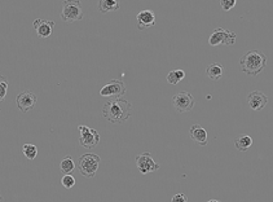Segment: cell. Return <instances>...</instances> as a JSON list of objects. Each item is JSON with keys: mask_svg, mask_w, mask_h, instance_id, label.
I'll use <instances>...</instances> for the list:
<instances>
[{"mask_svg": "<svg viewBox=\"0 0 273 202\" xmlns=\"http://www.w3.org/2000/svg\"><path fill=\"white\" fill-rule=\"evenodd\" d=\"M8 87H9L8 79L4 77L3 74H0V102H3L5 96H7Z\"/></svg>", "mask_w": 273, "mask_h": 202, "instance_id": "cell-21", "label": "cell"}, {"mask_svg": "<svg viewBox=\"0 0 273 202\" xmlns=\"http://www.w3.org/2000/svg\"><path fill=\"white\" fill-rule=\"evenodd\" d=\"M132 106L123 97H117L108 101L102 108V116L110 123L122 124L131 117Z\"/></svg>", "mask_w": 273, "mask_h": 202, "instance_id": "cell-1", "label": "cell"}, {"mask_svg": "<svg viewBox=\"0 0 273 202\" xmlns=\"http://www.w3.org/2000/svg\"><path fill=\"white\" fill-rule=\"evenodd\" d=\"M60 170L64 175L65 174H71L74 170H75V163H74L73 158L68 155L65 158L61 161V165H60Z\"/></svg>", "mask_w": 273, "mask_h": 202, "instance_id": "cell-19", "label": "cell"}, {"mask_svg": "<svg viewBox=\"0 0 273 202\" xmlns=\"http://www.w3.org/2000/svg\"><path fill=\"white\" fill-rule=\"evenodd\" d=\"M36 101H38V97L31 91H22L18 96L16 97L17 108L22 113H27L29 110H31L36 104Z\"/></svg>", "mask_w": 273, "mask_h": 202, "instance_id": "cell-10", "label": "cell"}, {"mask_svg": "<svg viewBox=\"0 0 273 202\" xmlns=\"http://www.w3.org/2000/svg\"><path fill=\"white\" fill-rule=\"evenodd\" d=\"M35 31H36V35H38L40 39H47L50 38L52 33L54 30V26L56 23L54 21H51V19H44V18H36L33 23Z\"/></svg>", "mask_w": 273, "mask_h": 202, "instance_id": "cell-11", "label": "cell"}, {"mask_svg": "<svg viewBox=\"0 0 273 202\" xmlns=\"http://www.w3.org/2000/svg\"><path fill=\"white\" fill-rule=\"evenodd\" d=\"M99 12L105 15L109 12H116L120 8V1L119 0H99Z\"/></svg>", "mask_w": 273, "mask_h": 202, "instance_id": "cell-15", "label": "cell"}, {"mask_svg": "<svg viewBox=\"0 0 273 202\" xmlns=\"http://www.w3.org/2000/svg\"><path fill=\"white\" fill-rule=\"evenodd\" d=\"M172 202H188V197L185 196L184 193H177L175 194L172 198H171Z\"/></svg>", "mask_w": 273, "mask_h": 202, "instance_id": "cell-24", "label": "cell"}, {"mask_svg": "<svg viewBox=\"0 0 273 202\" xmlns=\"http://www.w3.org/2000/svg\"><path fill=\"white\" fill-rule=\"evenodd\" d=\"M172 104L173 108L176 109L179 113H188L193 110L196 101H194V97L190 93L181 91L172 97Z\"/></svg>", "mask_w": 273, "mask_h": 202, "instance_id": "cell-7", "label": "cell"}, {"mask_svg": "<svg viewBox=\"0 0 273 202\" xmlns=\"http://www.w3.org/2000/svg\"><path fill=\"white\" fill-rule=\"evenodd\" d=\"M0 201H3V197H1V194H0Z\"/></svg>", "mask_w": 273, "mask_h": 202, "instance_id": "cell-25", "label": "cell"}, {"mask_svg": "<svg viewBox=\"0 0 273 202\" xmlns=\"http://www.w3.org/2000/svg\"><path fill=\"white\" fill-rule=\"evenodd\" d=\"M185 78V73L184 70H172V71H170L169 74H167V82H169L170 84H177V83H180L183 79Z\"/></svg>", "mask_w": 273, "mask_h": 202, "instance_id": "cell-18", "label": "cell"}, {"mask_svg": "<svg viewBox=\"0 0 273 202\" xmlns=\"http://www.w3.org/2000/svg\"><path fill=\"white\" fill-rule=\"evenodd\" d=\"M61 183L62 186H65L66 189H70V188H73L75 185V178L71 174H65L62 176Z\"/></svg>", "mask_w": 273, "mask_h": 202, "instance_id": "cell-22", "label": "cell"}, {"mask_svg": "<svg viewBox=\"0 0 273 202\" xmlns=\"http://www.w3.org/2000/svg\"><path fill=\"white\" fill-rule=\"evenodd\" d=\"M136 166H137L140 174L146 175L159 170L161 165L154 161L149 152H145V153H141L136 157Z\"/></svg>", "mask_w": 273, "mask_h": 202, "instance_id": "cell-8", "label": "cell"}, {"mask_svg": "<svg viewBox=\"0 0 273 202\" xmlns=\"http://www.w3.org/2000/svg\"><path fill=\"white\" fill-rule=\"evenodd\" d=\"M78 130L81 131V139L79 144L82 147L87 148V149H93L97 147V144L100 143V135L95 128H89L87 126H78Z\"/></svg>", "mask_w": 273, "mask_h": 202, "instance_id": "cell-6", "label": "cell"}, {"mask_svg": "<svg viewBox=\"0 0 273 202\" xmlns=\"http://www.w3.org/2000/svg\"><path fill=\"white\" fill-rule=\"evenodd\" d=\"M236 38H237V35L235 31L227 30L223 27H216L208 38V44L211 47L233 46L236 43Z\"/></svg>", "mask_w": 273, "mask_h": 202, "instance_id": "cell-5", "label": "cell"}, {"mask_svg": "<svg viewBox=\"0 0 273 202\" xmlns=\"http://www.w3.org/2000/svg\"><path fill=\"white\" fill-rule=\"evenodd\" d=\"M127 92L126 84L120 79H112L100 89V96L102 97H120Z\"/></svg>", "mask_w": 273, "mask_h": 202, "instance_id": "cell-9", "label": "cell"}, {"mask_svg": "<svg viewBox=\"0 0 273 202\" xmlns=\"http://www.w3.org/2000/svg\"><path fill=\"white\" fill-rule=\"evenodd\" d=\"M22 154L27 159H35L38 155V148L33 145V144H25L22 147Z\"/></svg>", "mask_w": 273, "mask_h": 202, "instance_id": "cell-20", "label": "cell"}, {"mask_svg": "<svg viewBox=\"0 0 273 202\" xmlns=\"http://www.w3.org/2000/svg\"><path fill=\"white\" fill-rule=\"evenodd\" d=\"M247 104L250 106L251 110L254 112H260L266 108L268 104V97L262 92V91H253L247 96Z\"/></svg>", "mask_w": 273, "mask_h": 202, "instance_id": "cell-12", "label": "cell"}, {"mask_svg": "<svg viewBox=\"0 0 273 202\" xmlns=\"http://www.w3.org/2000/svg\"><path fill=\"white\" fill-rule=\"evenodd\" d=\"M60 17L66 23H73L77 22V21H81L85 17L83 9H82L81 0H65L62 3V11Z\"/></svg>", "mask_w": 273, "mask_h": 202, "instance_id": "cell-4", "label": "cell"}, {"mask_svg": "<svg viewBox=\"0 0 273 202\" xmlns=\"http://www.w3.org/2000/svg\"><path fill=\"white\" fill-rule=\"evenodd\" d=\"M206 73H207V77L212 79V81H219L220 78L223 77L224 67L223 65H220L218 62H212V64L207 66Z\"/></svg>", "mask_w": 273, "mask_h": 202, "instance_id": "cell-16", "label": "cell"}, {"mask_svg": "<svg viewBox=\"0 0 273 202\" xmlns=\"http://www.w3.org/2000/svg\"><path fill=\"white\" fill-rule=\"evenodd\" d=\"M100 166V157L92 153H87L78 159V170L85 178H95Z\"/></svg>", "mask_w": 273, "mask_h": 202, "instance_id": "cell-3", "label": "cell"}, {"mask_svg": "<svg viewBox=\"0 0 273 202\" xmlns=\"http://www.w3.org/2000/svg\"><path fill=\"white\" fill-rule=\"evenodd\" d=\"M136 19H137V26L140 30L155 26V23H157V21H155V15H154V12L150 11V9H144V11L140 12L137 15V17H136Z\"/></svg>", "mask_w": 273, "mask_h": 202, "instance_id": "cell-13", "label": "cell"}, {"mask_svg": "<svg viewBox=\"0 0 273 202\" xmlns=\"http://www.w3.org/2000/svg\"><path fill=\"white\" fill-rule=\"evenodd\" d=\"M189 135H190V139L194 143L198 144V145H202V147L207 145V131L202 126H200V124H193L190 130H189Z\"/></svg>", "mask_w": 273, "mask_h": 202, "instance_id": "cell-14", "label": "cell"}, {"mask_svg": "<svg viewBox=\"0 0 273 202\" xmlns=\"http://www.w3.org/2000/svg\"><path fill=\"white\" fill-rule=\"evenodd\" d=\"M239 65H241V70L243 73L247 74V75H251V77H256V75L262 73L263 70L266 69V54H263L262 52H259L256 50H249L241 57Z\"/></svg>", "mask_w": 273, "mask_h": 202, "instance_id": "cell-2", "label": "cell"}, {"mask_svg": "<svg viewBox=\"0 0 273 202\" xmlns=\"http://www.w3.org/2000/svg\"><path fill=\"white\" fill-rule=\"evenodd\" d=\"M236 3H237V0H220V7L223 11L229 12L235 8Z\"/></svg>", "mask_w": 273, "mask_h": 202, "instance_id": "cell-23", "label": "cell"}, {"mask_svg": "<svg viewBox=\"0 0 273 202\" xmlns=\"http://www.w3.org/2000/svg\"><path fill=\"white\" fill-rule=\"evenodd\" d=\"M253 145V139L249 135H239L237 139H235V147L241 152L247 151Z\"/></svg>", "mask_w": 273, "mask_h": 202, "instance_id": "cell-17", "label": "cell"}]
</instances>
